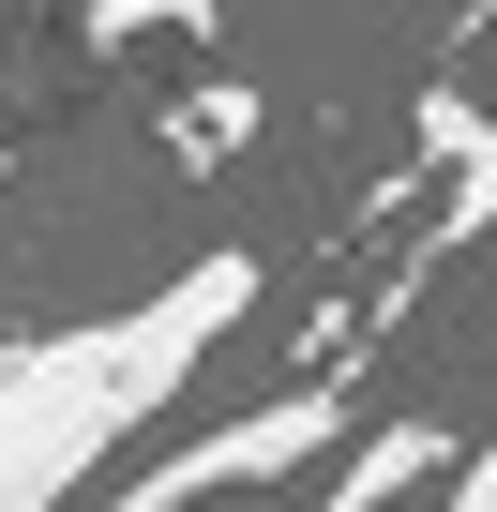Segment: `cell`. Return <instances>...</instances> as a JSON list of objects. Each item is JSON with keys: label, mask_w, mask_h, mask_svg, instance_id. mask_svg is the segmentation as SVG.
<instances>
[{"label": "cell", "mask_w": 497, "mask_h": 512, "mask_svg": "<svg viewBox=\"0 0 497 512\" xmlns=\"http://www.w3.org/2000/svg\"><path fill=\"white\" fill-rule=\"evenodd\" d=\"M437 512H497V467H482L467 437H452V467H437Z\"/></svg>", "instance_id": "8992f818"}, {"label": "cell", "mask_w": 497, "mask_h": 512, "mask_svg": "<svg viewBox=\"0 0 497 512\" xmlns=\"http://www.w3.org/2000/svg\"><path fill=\"white\" fill-rule=\"evenodd\" d=\"M151 31H196V46H211V0H76V46H91V61H121V46H151Z\"/></svg>", "instance_id": "277c9868"}, {"label": "cell", "mask_w": 497, "mask_h": 512, "mask_svg": "<svg viewBox=\"0 0 497 512\" xmlns=\"http://www.w3.org/2000/svg\"><path fill=\"white\" fill-rule=\"evenodd\" d=\"M317 467H332V497H317V512H392L407 482H437V467H452V422H437V407H407V422H377V437L347 422Z\"/></svg>", "instance_id": "3957f363"}, {"label": "cell", "mask_w": 497, "mask_h": 512, "mask_svg": "<svg viewBox=\"0 0 497 512\" xmlns=\"http://www.w3.org/2000/svg\"><path fill=\"white\" fill-rule=\"evenodd\" d=\"M332 437H347V377H317V392H257V407H226L211 437L136 452V467H121V482H91L76 512H211V497H257V482L317 467Z\"/></svg>", "instance_id": "7a4b0ae2"}, {"label": "cell", "mask_w": 497, "mask_h": 512, "mask_svg": "<svg viewBox=\"0 0 497 512\" xmlns=\"http://www.w3.org/2000/svg\"><path fill=\"white\" fill-rule=\"evenodd\" d=\"M257 256L211 241L196 272L136 287L121 317H76V332H31V347H0V512H76L181 392L196 362H226L241 332H257Z\"/></svg>", "instance_id": "6da1fadb"}, {"label": "cell", "mask_w": 497, "mask_h": 512, "mask_svg": "<svg viewBox=\"0 0 497 512\" xmlns=\"http://www.w3.org/2000/svg\"><path fill=\"white\" fill-rule=\"evenodd\" d=\"M241 136H257V91H241V76H211V91H181V121H166V151H181V166H226Z\"/></svg>", "instance_id": "5b68a950"}]
</instances>
